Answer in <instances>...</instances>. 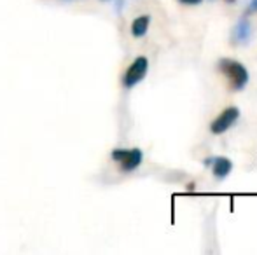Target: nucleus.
Here are the masks:
<instances>
[{
	"mask_svg": "<svg viewBox=\"0 0 257 255\" xmlns=\"http://www.w3.org/2000/svg\"><path fill=\"white\" fill-rule=\"evenodd\" d=\"M219 70L224 74V77L229 81L231 89L234 91H240V89L245 88V84L248 82V72L247 68L241 63L234 62V60H220L219 62Z\"/></svg>",
	"mask_w": 257,
	"mask_h": 255,
	"instance_id": "nucleus-1",
	"label": "nucleus"
},
{
	"mask_svg": "<svg viewBox=\"0 0 257 255\" xmlns=\"http://www.w3.org/2000/svg\"><path fill=\"white\" fill-rule=\"evenodd\" d=\"M233 170V163H231L227 157H215L212 159V171H213V177L222 180L229 175V171Z\"/></svg>",
	"mask_w": 257,
	"mask_h": 255,
	"instance_id": "nucleus-6",
	"label": "nucleus"
},
{
	"mask_svg": "<svg viewBox=\"0 0 257 255\" xmlns=\"http://www.w3.org/2000/svg\"><path fill=\"white\" fill-rule=\"evenodd\" d=\"M226 2H229V4H233V2H234V0H226Z\"/></svg>",
	"mask_w": 257,
	"mask_h": 255,
	"instance_id": "nucleus-10",
	"label": "nucleus"
},
{
	"mask_svg": "<svg viewBox=\"0 0 257 255\" xmlns=\"http://www.w3.org/2000/svg\"><path fill=\"white\" fill-rule=\"evenodd\" d=\"M180 4H184V6H198V4H201L203 0H179Z\"/></svg>",
	"mask_w": 257,
	"mask_h": 255,
	"instance_id": "nucleus-8",
	"label": "nucleus"
},
{
	"mask_svg": "<svg viewBox=\"0 0 257 255\" xmlns=\"http://www.w3.org/2000/svg\"><path fill=\"white\" fill-rule=\"evenodd\" d=\"M110 156L115 163H119L121 171H124V173L137 170L144 159V154L140 149H114Z\"/></svg>",
	"mask_w": 257,
	"mask_h": 255,
	"instance_id": "nucleus-2",
	"label": "nucleus"
},
{
	"mask_svg": "<svg viewBox=\"0 0 257 255\" xmlns=\"http://www.w3.org/2000/svg\"><path fill=\"white\" fill-rule=\"evenodd\" d=\"M255 11H257V0H252L250 6H248V9H247V14L255 13Z\"/></svg>",
	"mask_w": 257,
	"mask_h": 255,
	"instance_id": "nucleus-9",
	"label": "nucleus"
},
{
	"mask_svg": "<svg viewBox=\"0 0 257 255\" xmlns=\"http://www.w3.org/2000/svg\"><path fill=\"white\" fill-rule=\"evenodd\" d=\"M147 68H149V60H147L146 56L135 58V62L130 65L128 70L122 75V86H124L126 89L135 88L139 82L144 81V77H146V74H147Z\"/></svg>",
	"mask_w": 257,
	"mask_h": 255,
	"instance_id": "nucleus-3",
	"label": "nucleus"
},
{
	"mask_svg": "<svg viewBox=\"0 0 257 255\" xmlns=\"http://www.w3.org/2000/svg\"><path fill=\"white\" fill-rule=\"evenodd\" d=\"M149 25H151V16H147V14L135 18L132 23V35L137 39L144 37L147 34V30H149Z\"/></svg>",
	"mask_w": 257,
	"mask_h": 255,
	"instance_id": "nucleus-7",
	"label": "nucleus"
},
{
	"mask_svg": "<svg viewBox=\"0 0 257 255\" xmlns=\"http://www.w3.org/2000/svg\"><path fill=\"white\" fill-rule=\"evenodd\" d=\"M248 39H250V23H248L247 18H243V20L234 27L231 41H233V44L241 46V44H245V42H248Z\"/></svg>",
	"mask_w": 257,
	"mask_h": 255,
	"instance_id": "nucleus-5",
	"label": "nucleus"
},
{
	"mask_svg": "<svg viewBox=\"0 0 257 255\" xmlns=\"http://www.w3.org/2000/svg\"><path fill=\"white\" fill-rule=\"evenodd\" d=\"M238 117H240V110H238L236 107H227L224 112H220L219 116L213 119V123L210 124V131H212L213 135H220V133L227 131V129L233 126L238 121Z\"/></svg>",
	"mask_w": 257,
	"mask_h": 255,
	"instance_id": "nucleus-4",
	"label": "nucleus"
}]
</instances>
